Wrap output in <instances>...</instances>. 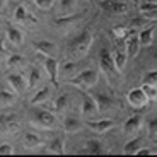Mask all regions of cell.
<instances>
[{"instance_id":"28","label":"cell","mask_w":157,"mask_h":157,"mask_svg":"<svg viewBox=\"0 0 157 157\" xmlns=\"http://www.w3.org/2000/svg\"><path fill=\"white\" fill-rule=\"evenodd\" d=\"M142 147V138L137 137V138H132L130 142H126L125 147H123V154H130V155H133L137 154V150Z\"/></svg>"},{"instance_id":"15","label":"cell","mask_w":157,"mask_h":157,"mask_svg":"<svg viewBox=\"0 0 157 157\" xmlns=\"http://www.w3.org/2000/svg\"><path fill=\"white\" fill-rule=\"evenodd\" d=\"M33 48H34L38 53H41L43 56H55V53H56V44L53 43V41H46V39L34 41V43H33Z\"/></svg>"},{"instance_id":"24","label":"cell","mask_w":157,"mask_h":157,"mask_svg":"<svg viewBox=\"0 0 157 157\" xmlns=\"http://www.w3.org/2000/svg\"><path fill=\"white\" fill-rule=\"evenodd\" d=\"M14 21H17V22H38V19H36V16H33V14H29L28 10H26V7L24 5H19V7L14 10Z\"/></svg>"},{"instance_id":"40","label":"cell","mask_w":157,"mask_h":157,"mask_svg":"<svg viewBox=\"0 0 157 157\" xmlns=\"http://www.w3.org/2000/svg\"><path fill=\"white\" fill-rule=\"evenodd\" d=\"M135 155H155V150L154 149H144V147H140V149L137 150V154Z\"/></svg>"},{"instance_id":"37","label":"cell","mask_w":157,"mask_h":157,"mask_svg":"<svg viewBox=\"0 0 157 157\" xmlns=\"http://www.w3.org/2000/svg\"><path fill=\"white\" fill-rule=\"evenodd\" d=\"M34 4L38 5L41 10H50L53 7V0H34Z\"/></svg>"},{"instance_id":"3","label":"cell","mask_w":157,"mask_h":157,"mask_svg":"<svg viewBox=\"0 0 157 157\" xmlns=\"http://www.w3.org/2000/svg\"><path fill=\"white\" fill-rule=\"evenodd\" d=\"M98 80H99V70H96V68H86V70L78 72L77 75L68 78V84L75 86L80 90H87V89H92L98 84Z\"/></svg>"},{"instance_id":"17","label":"cell","mask_w":157,"mask_h":157,"mask_svg":"<svg viewBox=\"0 0 157 157\" xmlns=\"http://www.w3.org/2000/svg\"><path fill=\"white\" fill-rule=\"evenodd\" d=\"M5 33H7V39L10 41L12 44H14V46H19V44H22L24 34H22V31H21L19 28L12 26L10 22H5Z\"/></svg>"},{"instance_id":"34","label":"cell","mask_w":157,"mask_h":157,"mask_svg":"<svg viewBox=\"0 0 157 157\" xmlns=\"http://www.w3.org/2000/svg\"><path fill=\"white\" fill-rule=\"evenodd\" d=\"M142 90L145 92V96H147V99H149V101H155V98H157L155 86H142Z\"/></svg>"},{"instance_id":"19","label":"cell","mask_w":157,"mask_h":157,"mask_svg":"<svg viewBox=\"0 0 157 157\" xmlns=\"http://www.w3.org/2000/svg\"><path fill=\"white\" fill-rule=\"evenodd\" d=\"M22 145L29 150H34L38 147L43 145V138L39 137L38 133H33V132H26L22 135Z\"/></svg>"},{"instance_id":"8","label":"cell","mask_w":157,"mask_h":157,"mask_svg":"<svg viewBox=\"0 0 157 157\" xmlns=\"http://www.w3.org/2000/svg\"><path fill=\"white\" fill-rule=\"evenodd\" d=\"M84 125L87 128H90L92 132H96V133H106V132H109L114 126V120H109V118H104V120H90L89 118V120H86Z\"/></svg>"},{"instance_id":"31","label":"cell","mask_w":157,"mask_h":157,"mask_svg":"<svg viewBox=\"0 0 157 157\" xmlns=\"http://www.w3.org/2000/svg\"><path fill=\"white\" fill-rule=\"evenodd\" d=\"M75 68H77V65H75V62L74 60H65V62L62 63V67L58 65V72L62 75H65V77H68V75H72L75 72Z\"/></svg>"},{"instance_id":"33","label":"cell","mask_w":157,"mask_h":157,"mask_svg":"<svg viewBox=\"0 0 157 157\" xmlns=\"http://www.w3.org/2000/svg\"><path fill=\"white\" fill-rule=\"evenodd\" d=\"M157 84V72L150 70L145 74V77L142 78V86H155Z\"/></svg>"},{"instance_id":"5","label":"cell","mask_w":157,"mask_h":157,"mask_svg":"<svg viewBox=\"0 0 157 157\" xmlns=\"http://www.w3.org/2000/svg\"><path fill=\"white\" fill-rule=\"evenodd\" d=\"M21 128V120L16 113H0V133H14Z\"/></svg>"},{"instance_id":"30","label":"cell","mask_w":157,"mask_h":157,"mask_svg":"<svg viewBox=\"0 0 157 157\" xmlns=\"http://www.w3.org/2000/svg\"><path fill=\"white\" fill-rule=\"evenodd\" d=\"M75 5H77V0H60V16H70Z\"/></svg>"},{"instance_id":"2","label":"cell","mask_w":157,"mask_h":157,"mask_svg":"<svg viewBox=\"0 0 157 157\" xmlns=\"http://www.w3.org/2000/svg\"><path fill=\"white\" fill-rule=\"evenodd\" d=\"M31 125L41 130H56L58 128V120L50 109L46 108H36L31 109V118H29Z\"/></svg>"},{"instance_id":"32","label":"cell","mask_w":157,"mask_h":157,"mask_svg":"<svg viewBox=\"0 0 157 157\" xmlns=\"http://www.w3.org/2000/svg\"><path fill=\"white\" fill-rule=\"evenodd\" d=\"M24 65V56L22 55H10L7 58V67L14 68V67H22Z\"/></svg>"},{"instance_id":"6","label":"cell","mask_w":157,"mask_h":157,"mask_svg":"<svg viewBox=\"0 0 157 157\" xmlns=\"http://www.w3.org/2000/svg\"><path fill=\"white\" fill-rule=\"evenodd\" d=\"M98 5L99 9H102L111 16H121V14L128 12V4H125L121 0H99Z\"/></svg>"},{"instance_id":"11","label":"cell","mask_w":157,"mask_h":157,"mask_svg":"<svg viewBox=\"0 0 157 157\" xmlns=\"http://www.w3.org/2000/svg\"><path fill=\"white\" fill-rule=\"evenodd\" d=\"M58 60L53 56H44V70H46L48 77H50L51 84L58 87Z\"/></svg>"},{"instance_id":"7","label":"cell","mask_w":157,"mask_h":157,"mask_svg":"<svg viewBox=\"0 0 157 157\" xmlns=\"http://www.w3.org/2000/svg\"><path fill=\"white\" fill-rule=\"evenodd\" d=\"M126 101H128V104L132 108H135V109H144V108H147V104H149V99H147L145 92L142 90V87H135V89H132L126 94Z\"/></svg>"},{"instance_id":"39","label":"cell","mask_w":157,"mask_h":157,"mask_svg":"<svg viewBox=\"0 0 157 157\" xmlns=\"http://www.w3.org/2000/svg\"><path fill=\"white\" fill-rule=\"evenodd\" d=\"M9 56V48L5 46V39L0 38V60H4Z\"/></svg>"},{"instance_id":"9","label":"cell","mask_w":157,"mask_h":157,"mask_svg":"<svg viewBox=\"0 0 157 157\" xmlns=\"http://www.w3.org/2000/svg\"><path fill=\"white\" fill-rule=\"evenodd\" d=\"M5 80H7V84L10 86V89L16 94H22L24 90L28 89V78L22 74H9L5 77Z\"/></svg>"},{"instance_id":"27","label":"cell","mask_w":157,"mask_h":157,"mask_svg":"<svg viewBox=\"0 0 157 157\" xmlns=\"http://www.w3.org/2000/svg\"><path fill=\"white\" fill-rule=\"evenodd\" d=\"M16 102V92L14 90L0 89V106H10Z\"/></svg>"},{"instance_id":"41","label":"cell","mask_w":157,"mask_h":157,"mask_svg":"<svg viewBox=\"0 0 157 157\" xmlns=\"http://www.w3.org/2000/svg\"><path fill=\"white\" fill-rule=\"evenodd\" d=\"M5 5H7V0H0V10H2Z\"/></svg>"},{"instance_id":"1","label":"cell","mask_w":157,"mask_h":157,"mask_svg":"<svg viewBox=\"0 0 157 157\" xmlns=\"http://www.w3.org/2000/svg\"><path fill=\"white\" fill-rule=\"evenodd\" d=\"M94 43V33L92 29H84L82 33L72 36L70 39H67L65 43V55L68 56V60H77L82 58V56L87 55V51L90 50Z\"/></svg>"},{"instance_id":"12","label":"cell","mask_w":157,"mask_h":157,"mask_svg":"<svg viewBox=\"0 0 157 157\" xmlns=\"http://www.w3.org/2000/svg\"><path fill=\"white\" fill-rule=\"evenodd\" d=\"M80 113L86 116V120H89V118L96 116V114L99 113L98 111V104H96V99L92 98V96H84L82 98V102H80Z\"/></svg>"},{"instance_id":"14","label":"cell","mask_w":157,"mask_h":157,"mask_svg":"<svg viewBox=\"0 0 157 157\" xmlns=\"http://www.w3.org/2000/svg\"><path fill=\"white\" fill-rule=\"evenodd\" d=\"M96 104H98V111H102V113H106V111H111L118 106V102L114 98L111 96L104 94V92H99L98 98H96Z\"/></svg>"},{"instance_id":"25","label":"cell","mask_w":157,"mask_h":157,"mask_svg":"<svg viewBox=\"0 0 157 157\" xmlns=\"http://www.w3.org/2000/svg\"><path fill=\"white\" fill-rule=\"evenodd\" d=\"M46 150L48 152H53V154H65V137L63 135L55 137L46 145Z\"/></svg>"},{"instance_id":"29","label":"cell","mask_w":157,"mask_h":157,"mask_svg":"<svg viewBox=\"0 0 157 157\" xmlns=\"http://www.w3.org/2000/svg\"><path fill=\"white\" fill-rule=\"evenodd\" d=\"M133 31V29H130V28H126V26H116V28L111 31V36L114 38V41H125L126 39V36L130 34V33Z\"/></svg>"},{"instance_id":"35","label":"cell","mask_w":157,"mask_h":157,"mask_svg":"<svg viewBox=\"0 0 157 157\" xmlns=\"http://www.w3.org/2000/svg\"><path fill=\"white\" fill-rule=\"evenodd\" d=\"M147 130H149V138L150 140H155V137H157V118L150 120L149 125H147Z\"/></svg>"},{"instance_id":"26","label":"cell","mask_w":157,"mask_h":157,"mask_svg":"<svg viewBox=\"0 0 157 157\" xmlns=\"http://www.w3.org/2000/svg\"><path fill=\"white\" fill-rule=\"evenodd\" d=\"M41 80H43V72L39 70L38 67H31V70H29V77H28V87L29 89H36Z\"/></svg>"},{"instance_id":"42","label":"cell","mask_w":157,"mask_h":157,"mask_svg":"<svg viewBox=\"0 0 157 157\" xmlns=\"http://www.w3.org/2000/svg\"><path fill=\"white\" fill-rule=\"evenodd\" d=\"M130 2H132V4H135V5H138V4H140V0H130Z\"/></svg>"},{"instance_id":"23","label":"cell","mask_w":157,"mask_h":157,"mask_svg":"<svg viewBox=\"0 0 157 157\" xmlns=\"http://www.w3.org/2000/svg\"><path fill=\"white\" fill-rule=\"evenodd\" d=\"M140 128H142V116H138V114L128 118V120L125 121V125H123V132H125V133H128V135L137 133Z\"/></svg>"},{"instance_id":"18","label":"cell","mask_w":157,"mask_h":157,"mask_svg":"<svg viewBox=\"0 0 157 157\" xmlns=\"http://www.w3.org/2000/svg\"><path fill=\"white\" fill-rule=\"evenodd\" d=\"M138 12L142 14V17H144V19L155 21L157 4H155V2H142V4H138Z\"/></svg>"},{"instance_id":"22","label":"cell","mask_w":157,"mask_h":157,"mask_svg":"<svg viewBox=\"0 0 157 157\" xmlns=\"http://www.w3.org/2000/svg\"><path fill=\"white\" fill-rule=\"evenodd\" d=\"M104 147H102L101 140H96V138H90L87 140V144L84 145V149H80L78 152L80 154H92V155H98V154H102Z\"/></svg>"},{"instance_id":"21","label":"cell","mask_w":157,"mask_h":157,"mask_svg":"<svg viewBox=\"0 0 157 157\" xmlns=\"http://www.w3.org/2000/svg\"><path fill=\"white\" fill-rule=\"evenodd\" d=\"M51 98V87L50 86H44L33 96L31 99V104L33 106H43L44 102H48V99Z\"/></svg>"},{"instance_id":"36","label":"cell","mask_w":157,"mask_h":157,"mask_svg":"<svg viewBox=\"0 0 157 157\" xmlns=\"http://www.w3.org/2000/svg\"><path fill=\"white\" fill-rule=\"evenodd\" d=\"M145 22H147V19H144V17H133L132 19V22H130V29H142L144 26H145Z\"/></svg>"},{"instance_id":"16","label":"cell","mask_w":157,"mask_h":157,"mask_svg":"<svg viewBox=\"0 0 157 157\" xmlns=\"http://www.w3.org/2000/svg\"><path fill=\"white\" fill-rule=\"evenodd\" d=\"M43 106L50 109L51 113H63L68 106V94H60L56 99H53V102H50V104L44 102Z\"/></svg>"},{"instance_id":"44","label":"cell","mask_w":157,"mask_h":157,"mask_svg":"<svg viewBox=\"0 0 157 157\" xmlns=\"http://www.w3.org/2000/svg\"><path fill=\"white\" fill-rule=\"evenodd\" d=\"M89 2H92V0H89Z\"/></svg>"},{"instance_id":"38","label":"cell","mask_w":157,"mask_h":157,"mask_svg":"<svg viewBox=\"0 0 157 157\" xmlns=\"http://www.w3.org/2000/svg\"><path fill=\"white\" fill-rule=\"evenodd\" d=\"M14 154V147L10 144H0V155H10Z\"/></svg>"},{"instance_id":"4","label":"cell","mask_w":157,"mask_h":157,"mask_svg":"<svg viewBox=\"0 0 157 157\" xmlns=\"http://www.w3.org/2000/svg\"><path fill=\"white\" fill-rule=\"evenodd\" d=\"M99 67H101V72L106 75L108 82H111L114 77V74H118L116 67H114V62H113V56H111V51L109 48H101L99 51Z\"/></svg>"},{"instance_id":"43","label":"cell","mask_w":157,"mask_h":157,"mask_svg":"<svg viewBox=\"0 0 157 157\" xmlns=\"http://www.w3.org/2000/svg\"><path fill=\"white\" fill-rule=\"evenodd\" d=\"M142 2H155V0H142Z\"/></svg>"},{"instance_id":"13","label":"cell","mask_w":157,"mask_h":157,"mask_svg":"<svg viewBox=\"0 0 157 157\" xmlns=\"http://www.w3.org/2000/svg\"><path fill=\"white\" fill-rule=\"evenodd\" d=\"M62 126H63V130H65L67 133H78V132L84 128V121L80 120V118L74 116V114H68V116L63 118Z\"/></svg>"},{"instance_id":"20","label":"cell","mask_w":157,"mask_h":157,"mask_svg":"<svg viewBox=\"0 0 157 157\" xmlns=\"http://www.w3.org/2000/svg\"><path fill=\"white\" fill-rule=\"evenodd\" d=\"M138 34V43L140 46H152L154 43V34H155V26H149L145 29H140Z\"/></svg>"},{"instance_id":"10","label":"cell","mask_w":157,"mask_h":157,"mask_svg":"<svg viewBox=\"0 0 157 157\" xmlns=\"http://www.w3.org/2000/svg\"><path fill=\"white\" fill-rule=\"evenodd\" d=\"M125 48H126L125 51H126V56H128V58H135V56L138 55V51H140V43H138V34H137L135 29L126 36Z\"/></svg>"}]
</instances>
